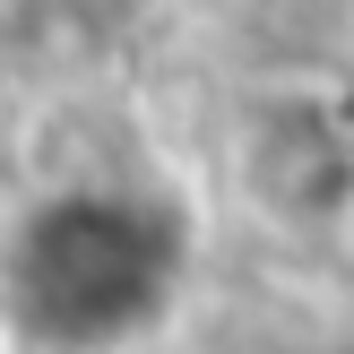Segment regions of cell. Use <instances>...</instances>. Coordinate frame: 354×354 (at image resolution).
I'll return each mask as SVG.
<instances>
[{
  "label": "cell",
  "instance_id": "1",
  "mask_svg": "<svg viewBox=\"0 0 354 354\" xmlns=\"http://www.w3.org/2000/svg\"><path fill=\"white\" fill-rule=\"evenodd\" d=\"M173 303V225L130 190H69L0 251V328L35 354H113Z\"/></svg>",
  "mask_w": 354,
  "mask_h": 354
},
{
  "label": "cell",
  "instance_id": "2",
  "mask_svg": "<svg viewBox=\"0 0 354 354\" xmlns=\"http://www.w3.org/2000/svg\"><path fill=\"white\" fill-rule=\"evenodd\" d=\"M0 337H9V328H0Z\"/></svg>",
  "mask_w": 354,
  "mask_h": 354
}]
</instances>
